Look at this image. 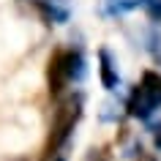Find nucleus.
Instances as JSON below:
<instances>
[{
	"mask_svg": "<svg viewBox=\"0 0 161 161\" xmlns=\"http://www.w3.org/2000/svg\"><path fill=\"white\" fill-rule=\"evenodd\" d=\"M47 82H49V96H52V98H60V96L68 90V85L74 82L68 49H58V52H52V58H49V68H47Z\"/></svg>",
	"mask_w": 161,
	"mask_h": 161,
	"instance_id": "7ed1b4c3",
	"label": "nucleus"
},
{
	"mask_svg": "<svg viewBox=\"0 0 161 161\" xmlns=\"http://www.w3.org/2000/svg\"><path fill=\"white\" fill-rule=\"evenodd\" d=\"M134 8H139V0H104V14L107 17H123Z\"/></svg>",
	"mask_w": 161,
	"mask_h": 161,
	"instance_id": "39448f33",
	"label": "nucleus"
},
{
	"mask_svg": "<svg viewBox=\"0 0 161 161\" xmlns=\"http://www.w3.org/2000/svg\"><path fill=\"white\" fill-rule=\"evenodd\" d=\"M126 109L136 120H150L161 109V74L158 71H145L142 79L134 85L128 96Z\"/></svg>",
	"mask_w": 161,
	"mask_h": 161,
	"instance_id": "f257e3e1",
	"label": "nucleus"
},
{
	"mask_svg": "<svg viewBox=\"0 0 161 161\" xmlns=\"http://www.w3.org/2000/svg\"><path fill=\"white\" fill-rule=\"evenodd\" d=\"M98 76H101V85L107 90H118L120 74H118V66H115V58H112L109 49H98Z\"/></svg>",
	"mask_w": 161,
	"mask_h": 161,
	"instance_id": "20e7f679",
	"label": "nucleus"
},
{
	"mask_svg": "<svg viewBox=\"0 0 161 161\" xmlns=\"http://www.w3.org/2000/svg\"><path fill=\"white\" fill-rule=\"evenodd\" d=\"M139 8H142L153 22H161V0H139Z\"/></svg>",
	"mask_w": 161,
	"mask_h": 161,
	"instance_id": "423d86ee",
	"label": "nucleus"
},
{
	"mask_svg": "<svg viewBox=\"0 0 161 161\" xmlns=\"http://www.w3.org/2000/svg\"><path fill=\"white\" fill-rule=\"evenodd\" d=\"M52 161H63V158H60V156H52Z\"/></svg>",
	"mask_w": 161,
	"mask_h": 161,
	"instance_id": "6e6552de",
	"label": "nucleus"
},
{
	"mask_svg": "<svg viewBox=\"0 0 161 161\" xmlns=\"http://www.w3.org/2000/svg\"><path fill=\"white\" fill-rule=\"evenodd\" d=\"M82 115V96H68L66 101L60 104V109L55 112L52 120V131H49V142H47V156H58V150L68 142V136L74 131L76 120Z\"/></svg>",
	"mask_w": 161,
	"mask_h": 161,
	"instance_id": "f03ea898",
	"label": "nucleus"
},
{
	"mask_svg": "<svg viewBox=\"0 0 161 161\" xmlns=\"http://www.w3.org/2000/svg\"><path fill=\"white\" fill-rule=\"evenodd\" d=\"M153 145H156V150H161V126L153 128Z\"/></svg>",
	"mask_w": 161,
	"mask_h": 161,
	"instance_id": "0eeeda50",
	"label": "nucleus"
}]
</instances>
